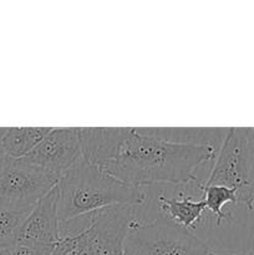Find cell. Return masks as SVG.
<instances>
[{"label": "cell", "mask_w": 254, "mask_h": 255, "mask_svg": "<svg viewBox=\"0 0 254 255\" xmlns=\"http://www.w3.org/2000/svg\"><path fill=\"white\" fill-rule=\"evenodd\" d=\"M204 186L234 189L238 203L254 209V127L228 129Z\"/></svg>", "instance_id": "cell-3"}, {"label": "cell", "mask_w": 254, "mask_h": 255, "mask_svg": "<svg viewBox=\"0 0 254 255\" xmlns=\"http://www.w3.org/2000/svg\"><path fill=\"white\" fill-rule=\"evenodd\" d=\"M84 231L91 255H125V243L134 218V206L121 204L89 214Z\"/></svg>", "instance_id": "cell-6"}, {"label": "cell", "mask_w": 254, "mask_h": 255, "mask_svg": "<svg viewBox=\"0 0 254 255\" xmlns=\"http://www.w3.org/2000/svg\"><path fill=\"white\" fill-rule=\"evenodd\" d=\"M202 199L206 203L207 211L213 214L217 226L221 227L223 221H231L232 216L224 211L227 204H237V192L224 186H204Z\"/></svg>", "instance_id": "cell-14"}, {"label": "cell", "mask_w": 254, "mask_h": 255, "mask_svg": "<svg viewBox=\"0 0 254 255\" xmlns=\"http://www.w3.org/2000/svg\"><path fill=\"white\" fill-rule=\"evenodd\" d=\"M233 255H254V251H247V252H242V253H237Z\"/></svg>", "instance_id": "cell-16"}, {"label": "cell", "mask_w": 254, "mask_h": 255, "mask_svg": "<svg viewBox=\"0 0 254 255\" xmlns=\"http://www.w3.org/2000/svg\"><path fill=\"white\" fill-rule=\"evenodd\" d=\"M141 133L172 143L221 148L229 128H137Z\"/></svg>", "instance_id": "cell-10"}, {"label": "cell", "mask_w": 254, "mask_h": 255, "mask_svg": "<svg viewBox=\"0 0 254 255\" xmlns=\"http://www.w3.org/2000/svg\"><path fill=\"white\" fill-rule=\"evenodd\" d=\"M131 127H80V146L82 158L94 166L102 167L117 153Z\"/></svg>", "instance_id": "cell-9"}, {"label": "cell", "mask_w": 254, "mask_h": 255, "mask_svg": "<svg viewBox=\"0 0 254 255\" xmlns=\"http://www.w3.org/2000/svg\"><path fill=\"white\" fill-rule=\"evenodd\" d=\"M81 158L80 127H51L45 138L21 159L62 176Z\"/></svg>", "instance_id": "cell-7"}, {"label": "cell", "mask_w": 254, "mask_h": 255, "mask_svg": "<svg viewBox=\"0 0 254 255\" xmlns=\"http://www.w3.org/2000/svg\"><path fill=\"white\" fill-rule=\"evenodd\" d=\"M125 255H216L189 229L166 216L132 224L125 243Z\"/></svg>", "instance_id": "cell-4"}, {"label": "cell", "mask_w": 254, "mask_h": 255, "mask_svg": "<svg viewBox=\"0 0 254 255\" xmlns=\"http://www.w3.org/2000/svg\"><path fill=\"white\" fill-rule=\"evenodd\" d=\"M32 208H11L0 204V251L17 243L20 229Z\"/></svg>", "instance_id": "cell-13"}, {"label": "cell", "mask_w": 254, "mask_h": 255, "mask_svg": "<svg viewBox=\"0 0 254 255\" xmlns=\"http://www.w3.org/2000/svg\"><path fill=\"white\" fill-rule=\"evenodd\" d=\"M50 255H64V254H62L61 252H60L59 249H57V247H55V248H54V251L51 252V254H50Z\"/></svg>", "instance_id": "cell-17"}, {"label": "cell", "mask_w": 254, "mask_h": 255, "mask_svg": "<svg viewBox=\"0 0 254 255\" xmlns=\"http://www.w3.org/2000/svg\"><path fill=\"white\" fill-rule=\"evenodd\" d=\"M216 156L213 148L162 141L131 127L116 156L102 169L138 188L161 183L184 186L196 178L194 172L202 164Z\"/></svg>", "instance_id": "cell-1"}, {"label": "cell", "mask_w": 254, "mask_h": 255, "mask_svg": "<svg viewBox=\"0 0 254 255\" xmlns=\"http://www.w3.org/2000/svg\"><path fill=\"white\" fill-rule=\"evenodd\" d=\"M192 197H197L193 191H182L179 192V197L161 194L157 201L159 209L166 213V217L178 226L189 229L194 228V226L202 221L204 212L207 211L203 199L194 201Z\"/></svg>", "instance_id": "cell-11"}, {"label": "cell", "mask_w": 254, "mask_h": 255, "mask_svg": "<svg viewBox=\"0 0 254 255\" xmlns=\"http://www.w3.org/2000/svg\"><path fill=\"white\" fill-rule=\"evenodd\" d=\"M57 211L61 226L84 218L100 209L121 204L138 207L146 193L124 183L105 169L80 159L57 183Z\"/></svg>", "instance_id": "cell-2"}, {"label": "cell", "mask_w": 254, "mask_h": 255, "mask_svg": "<svg viewBox=\"0 0 254 255\" xmlns=\"http://www.w3.org/2000/svg\"><path fill=\"white\" fill-rule=\"evenodd\" d=\"M62 176L24 162L0 157V204L32 208L59 183Z\"/></svg>", "instance_id": "cell-5"}, {"label": "cell", "mask_w": 254, "mask_h": 255, "mask_svg": "<svg viewBox=\"0 0 254 255\" xmlns=\"http://www.w3.org/2000/svg\"><path fill=\"white\" fill-rule=\"evenodd\" d=\"M54 248H31V247H25L21 244H15L6 249L0 251V255H50Z\"/></svg>", "instance_id": "cell-15"}, {"label": "cell", "mask_w": 254, "mask_h": 255, "mask_svg": "<svg viewBox=\"0 0 254 255\" xmlns=\"http://www.w3.org/2000/svg\"><path fill=\"white\" fill-rule=\"evenodd\" d=\"M57 184L45 194L25 219L16 244L31 248H55L61 241V223L57 211Z\"/></svg>", "instance_id": "cell-8"}, {"label": "cell", "mask_w": 254, "mask_h": 255, "mask_svg": "<svg viewBox=\"0 0 254 255\" xmlns=\"http://www.w3.org/2000/svg\"><path fill=\"white\" fill-rule=\"evenodd\" d=\"M51 127H10L0 134L2 156L21 159L26 157L50 132Z\"/></svg>", "instance_id": "cell-12"}]
</instances>
